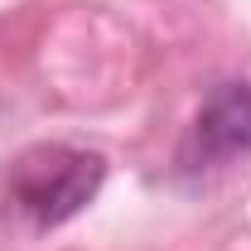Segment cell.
Wrapping results in <instances>:
<instances>
[{
	"mask_svg": "<svg viewBox=\"0 0 251 251\" xmlns=\"http://www.w3.org/2000/svg\"><path fill=\"white\" fill-rule=\"evenodd\" d=\"M101 188V159L73 145H39L10 169V203L34 227H58L82 213Z\"/></svg>",
	"mask_w": 251,
	"mask_h": 251,
	"instance_id": "6da1fadb",
	"label": "cell"
},
{
	"mask_svg": "<svg viewBox=\"0 0 251 251\" xmlns=\"http://www.w3.org/2000/svg\"><path fill=\"white\" fill-rule=\"evenodd\" d=\"M193 150L213 164L251 155V82H227L203 101L193 126Z\"/></svg>",
	"mask_w": 251,
	"mask_h": 251,
	"instance_id": "7a4b0ae2",
	"label": "cell"
}]
</instances>
